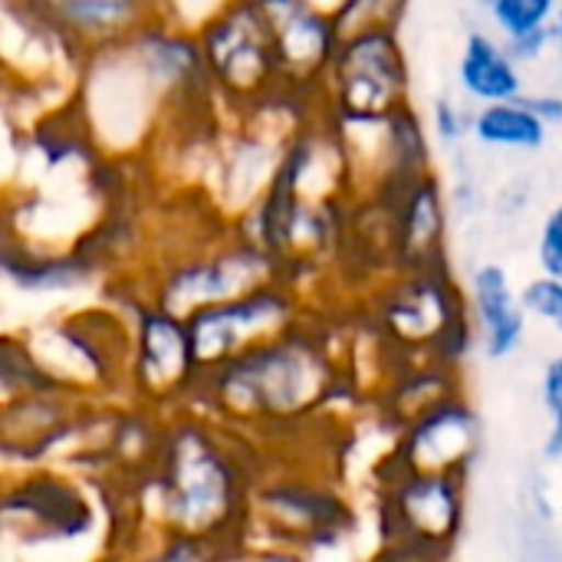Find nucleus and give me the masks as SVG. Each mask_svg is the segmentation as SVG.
Segmentation results:
<instances>
[{
    "mask_svg": "<svg viewBox=\"0 0 562 562\" xmlns=\"http://www.w3.org/2000/svg\"><path fill=\"white\" fill-rule=\"evenodd\" d=\"M537 267L543 277L562 280V201H557L540 221L537 234Z\"/></svg>",
    "mask_w": 562,
    "mask_h": 562,
    "instance_id": "nucleus-23",
    "label": "nucleus"
},
{
    "mask_svg": "<svg viewBox=\"0 0 562 562\" xmlns=\"http://www.w3.org/2000/svg\"><path fill=\"white\" fill-rule=\"evenodd\" d=\"M550 36H553V53L562 59V3L557 16H553V23H550Z\"/></svg>",
    "mask_w": 562,
    "mask_h": 562,
    "instance_id": "nucleus-27",
    "label": "nucleus"
},
{
    "mask_svg": "<svg viewBox=\"0 0 562 562\" xmlns=\"http://www.w3.org/2000/svg\"><path fill=\"white\" fill-rule=\"evenodd\" d=\"M454 79L464 99H471L474 105L510 102L527 92L524 69L510 59L504 40L494 30H481V26L468 30L464 36Z\"/></svg>",
    "mask_w": 562,
    "mask_h": 562,
    "instance_id": "nucleus-10",
    "label": "nucleus"
},
{
    "mask_svg": "<svg viewBox=\"0 0 562 562\" xmlns=\"http://www.w3.org/2000/svg\"><path fill=\"white\" fill-rule=\"evenodd\" d=\"M510 59L524 69V66H533L540 63L550 49H553V36H550V26L547 30H533L527 36H517V40H504Z\"/></svg>",
    "mask_w": 562,
    "mask_h": 562,
    "instance_id": "nucleus-25",
    "label": "nucleus"
},
{
    "mask_svg": "<svg viewBox=\"0 0 562 562\" xmlns=\"http://www.w3.org/2000/svg\"><path fill=\"white\" fill-rule=\"evenodd\" d=\"M53 13L76 26H112L128 16L132 0H46Z\"/></svg>",
    "mask_w": 562,
    "mask_h": 562,
    "instance_id": "nucleus-21",
    "label": "nucleus"
},
{
    "mask_svg": "<svg viewBox=\"0 0 562 562\" xmlns=\"http://www.w3.org/2000/svg\"><path fill=\"white\" fill-rule=\"evenodd\" d=\"M471 3H474L477 10H484V13H487V10H491V7H494L497 0H471Z\"/></svg>",
    "mask_w": 562,
    "mask_h": 562,
    "instance_id": "nucleus-29",
    "label": "nucleus"
},
{
    "mask_svg": "<svg viewBox=\"0 0 562 562\" xmlns=\"http://www.w3.org/2000/svg\"><path fill=\"white\" fill-rule=\"evenodd\" d=\"M560 10V0H497L487 20L501 40H517L533 30H547Z\"/></svg>",
    "mask_w": 562,
    "mask_h": 562,
    "instance_id": "nucleus-17",
    "label": "nucleus"
},
{
    "mask_svg": "<svg viewBox=\"0 0 562 562\" xmlns=\"http://www.w3.org/2000/svg\"><path fill=\"white\" fill-rule=\"evenodd\" d=\"M471 138L481 148L491 151H543L550 142V128L520 102H487L474 105V122H471Z\"/></svg>",
    "mask_w": 562,
    "mask_h": 562,
    "instance_id": "nucleus-14",
    "label": "nucleus"
},
{
    "mask_svg": "<svg viewBox=\"0 0 562 562\" xmlns=\"http://www.w3.org/2000/svg\"><path fill=\"white\" fill-rule=\"evenodd\" d=\"M468 524V477L389 464L382 481V527L392 547L448 560Z\"/></svg>",
    "mask_w": 562,
    "mask_h": 562,
    "instance_id": "nucleus-3",
    "label": "nucleus"
},
{
    "mask_svg": "<svg viewBox=\"0 0 562 562\" xmlns=\"http://www.w3.org/2000/svg\"><path fill=\"white\" fill-rule=\"evenodd\" d=\"M375 194H382L389 204L395 273L451 267V211L445 194V175L438 168L408 184Z\"/></svg>",
    "mask_w": 562,
    "mask_h": 562,
    "instance_id": "nucleus-5",
    "label": "nucleus"
},
{
    "mask_svg": "<svg viewBox=\"0 0 562 562\" xmlns=\"http://www.w3.org/2000/svg\"><path fill=\"white\" fill-rule=\"evenodd\" d=\"M375 329L395 362L438 359L461 366L474 333L454 267L392 273L379 290Z\"/></svg>",
    "mask_w": 562,
    "mask_h": 562,
    "instance_id": "nucleus-1",
    "label": "nucleus"
},
{
    "mask_svg": "<svg viewBox=\"0 0 562 562\" xmlns=\"http://www.w3.org/2000/svg\"><path fill=\"white\" fill-rule=\"evenodd\" d=\"M333 125L379 122L412 102V66L395 30L339 36L323 79Z\"/></svg>",
    "mask_w": 562,
    "mask_h": 562,
    "instance_id": "nucleus-2",
    "label": "nucleus"
},
{
    "mask_svg": "<svg viewBox=\"0 0 562 562\" xmlns=\"http://www.w3.org/2000/svg\"><path fill=\"white\" fill-rule=\"evenodd\" d=\"M286 316H290V303L273 290L234 300L227 306H217V310L204 313L191 326V352H198L201 359L227 356L247 336L267 333V329L280 326Z\"/></svg>",
    "mask_w": 562,
    "mask_h": 562,
    "instance_id": "nucleus-11",
    "label": "nucleus"
},
{
    "mask_svg": "<svg viewBox=\"0 0 562 562\" xmlns=\"http://www.w3.org/2000/svg\"><path fill=\"white\" fill-rule=\"evenodd\" d=\"M520 303H524L527 319H537L553 336H562V280L543 277V273L530 277L520 286Z\"/></svg>",
    "mask_w": 562,
    "mask_h": 562,
    "instance_id": "nucleus-19",
    "label": "nucleus"
},
{
    "mask_svg": "<svg viewBox=\"0 0 562 562\" xmlns=\"http://www.w3.org/2000/svg\"><path fill=\"white\" fill-rule=\"evenodd\" d=\"M250 273H254V263H247V260H234V263H224V267H204V270L184 273L178 290L188 300H207V296H221V293L227 296Z\"/></svg>",
    "mask_w": 562,
    "mask_h": 562,
    "instance_id": "nucleus-20",
    "label": "nucleus"
},
{
    "mask_svg": "<svg viewBox=\"0 0 562 562\" xmlns=\"http://www.w3.org/2000/svg\"><path fill=\"white\" fill-rule=\"evenodd\" d=\"M175 510L184 520H204L227 514L231 504V474L207 454V448L198 438L181 441V451L175 458Z\"/></svg>",
    "mask_w": 562,
    "mask_h": 562,
    "instance_id": "nucleus-13",
    "label": "nucleus"
},
{
    "mask_svg": "<svg viewBox=\"0 0 562 562\" xmlns=\"http://www.w3.org/2000/svg\"><path fill=\"white\" fill-rule=\"evenodd\" d=\"M540 408L547 418V431L540 441V464L562 468V389L540 382Z\"/></svg>",
    "mask_w": 562,
    "mask_h": 562,
    "instance_id": "nucleus-22",
    "label": "nucleus"
},
{
    "mask_svg": "<svg viewBox=\"0 0 562 562\" xmlns=\"http://www.w3.org/2000/svg\"><path fill=\"white\" fill-rule=\"evenodd\" d=\"M550 132L560 128L562 132V95L560 92H547V89H527L524 95H517Z\"/></svg>",
    "mask_w": 562,
    "mask_h": 562,
    "instance_id": "nucleus-26",
    "label": "nucleus"
},
{
    "mask_svg": "<svg viewBox=\"0 0 562 562\" xmlns=\"http://www.w3.org/2000/svg\"><path fill=\"white\" fill-rule=\"evenodd\" d=\"M333 366L310 339H283L244 352L227 372L234 402L267 415H300L333 395Z\"/></svg>",
    "mask_w": 562,
    "mask_h": 562,
    "instance_id": "nucleus-4",
    "label": "nucleus"
},
{
    "mask_svg": "<svg viewBox=\"0 0 562 562\" xmlns=\"http://www.w3.org/2000/svg\"><path fill=\"white\" fill-rule=\"evenodd\" d=\"M484 448L487 431L481 412L468 402V395H454L398 428V448L389 464L468 477L484 458Z\"/></svg>",
    "mask_w": 562,
    "mask_h": 562,
    "instance_id": "nucleus-6",
    "label": "nucleus"
},
{
    "mask_svg": "<svg viewBox=\"0 0 562 562\" xmlns=\"http://www.w3.org/2000/svg\"><path fill=\"white\" fill-rule=\"evenodd\" d=\"M468 316L474 346L487 362H510L530 333V319L520 303V286L501 260H481L464 277Z\"/></svg>",
    "mask_w": 562,
    "mask_h": 562,
    "instance_id": "nucleus-8",
    "label": "nucleus"
},
{
    "mask_svg": "<svg viewBox=\"0 0 562 562\" xmlns=\"http://www.w3.org/2000/svg\"><path fill=\"white\" fill-rule=\"evenodd\" d=\"M273 514L306 537H329L349 520L346 504H339L326 491H310V487L283 491L280 497H273Z\"/></svg>",
    "mask_w": 562,
    "mask_h": 562,
    "instance_id": "nucleus-15",
    "label": "nucleus"
},
{
    "mask_svg": "<svg viewBox=\"0 0 562 562\" xmlns=\"http://www.w3.org/2000/svg\"><path fill=\"white\" fill-rule=\"evenodd\" d=\"M530 204H533V181L527 175L507 178L491 198V211L497 221H520L530 211Z\"/></svg>",
    "mask_w": 562,
    "mask_h": 562,
    "instance_id": "nucleus-24",
    "label": "nucleus"
},
{
    "mask_svg": "<svg viewBox=\"0 0 562 562\" xmlns=\"http://www.w3.org/2000/svg\"><path fill=\"white\" fill-rule=\"evenodd\" d=\"M211 59H214L217 72L240 92H260V89H270L273 82H280V69H277L267 30L254 10V3L214 30Z\"/></svg>",
    "mask_w": 562,
    "mask_h": 562,
    "instance_id": "nucleus-9",
    "label": "nucleus"
},
{
    "mask_svg": "<svg viewBox=\"0 0 562 562\" xmlns=\"http://www.w3.org/2000/svg\"><path fill=\"white\" fill-rule=\"evenodd\" d=\"M471 122H474V109L468 102H461L451 92H441L431 99L428 109V135L441 151H454L464 148L471 142Z\"/></svg>",
    "mask_w": 562,
    "mask_h": 562,
    "instance_id": "nucleus-18",
    "label": "nucleus"
},
{
    "mask_svg": "<svg viewBox=\"0 0 562 562\" xmlns=\"http://www.w3.org/2000/svg\"><path fill=\"white\" fill-rule=\"evenodd\" d=\"M306 3H313L316 10H323V13H333L342 0H306Z\"/></svg>",
    "mask_w": 562,
    "mask_h": 562,
    "instance_id": "nucleus-28",
    "label": "nucleus"
},
{
    "mask_svg": "<svg viewBox=\"0 0 562 562\" xmlns=\"http://www.w3.org/2000/svg\"><path fill=\"white\" fill-rule=\"evenodd\" d=\"M408 7H412V0H342L333 10V23H336L339 36L372 33V30L402 33Z\"/></svg>",
    "mask_w": 562,
    "mask_h": 562,
    "instance_id": "nucleus-16",
    "label": "nucleus"
},
{
    "mask_svg": "<svg viewBox=\"0 0 562 562\" xmlns=\"http://www.w3.org/2000/svg\"><path fill=\"white\" fill-rule=\"evenodd\" d=\"M254 10L267 30L280 82L293 92L323 86L339 46L333 13L316 10L306 0H254Z\"/></svg>",
    "mask_w": 562,
    "mask_h": 562,
    "instance_id": "nucleus-7",
    "label": "nucleus"
},
{
    "mask_svg": "<svg viewBox=\"0 0 562 562\" xmlns=\"http://www.w3.org/2000/svg\"><path fill=\"white\" fill-rule=\"evenodd\" d=\"M461 366L454 362H438V359H412V362H395L389 375V392H385V408L392 412L395 425H408L412 418L425 415L438 402H448L454 395H464L461 382Z\"/></svg>",
    "mask_w": 562,
    "mask_h": 562,
    "instance_id": "nucleus-12",
    "label": "nucleus"
}]
</instances>
